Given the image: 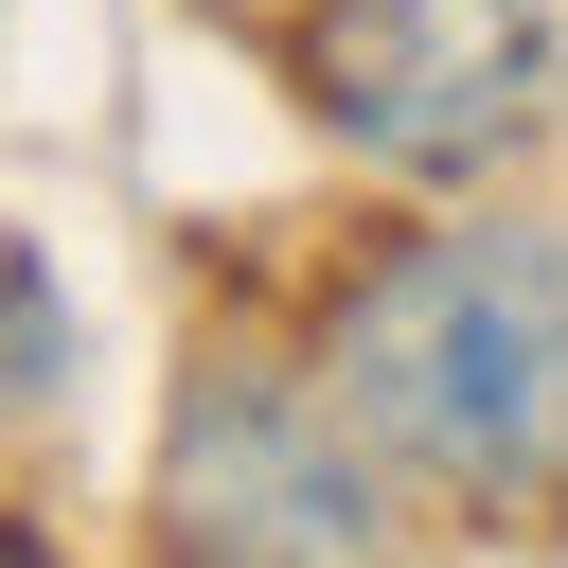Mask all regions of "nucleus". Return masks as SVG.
<instances>
[{
  "instance_id": "obj_1",
  "label": "nucleus",
  "mask_w": 568,
  "mask_h": 568,
  "mask_svg": "<svg viewBox=\"0 0 568 568\" xmlns=\"http://www.w3.org/2000/svg\"><path fill=\"white\" fill-rule=\"evenodd\" d=\"M320 390L426 497H568V231H408L390 266L337 284Z\"/></svg>"
},
{
  "instance_id": "obj_2",
  "label": "nucleus",
  "mask_w": 568,
  "mask_h": 568,
  "mask_svg": "<svg viewBox=\"0 0 568 568\" xmlns=\"http://www.w3.org/2000/svg\"><path fill=\"white\" fill-rule=\"evenodd\" d=\"M320 124L390 178H479L550 106V0H320Z\"/></svg>"
},
{
  "instance_id": "obj_3",
  "label": "nucleus",
  "mask_w": 568,
  "mask_h": 568,
  "mask_svg": "<svg viewBox=\"0 0 568 568\" xmlns=\"http://www.w3.org/2000/svg\"><path fill=\"white\" fill-rule=\"evenodd\" d=\"M160 532L178 550H373L390 532V462L320 373L213 355L178 390V444H160Z\"/></svg>"
},
{
  "instance_id": "obj_4",
  "label": "nucleus",
  "mask_w": 568,
  "mask_h": 568,
  "mask_svg": "<svg viewBox=\"0 0 568 568\" xmlns=\"http://www.w3.org/2000/svg\"><path fill=\"white\" fill-rule=\"evenodd\" d=\"M53 390H71V302L36 248H0V408H53Z\"/></svg>"
}]
</instances>
